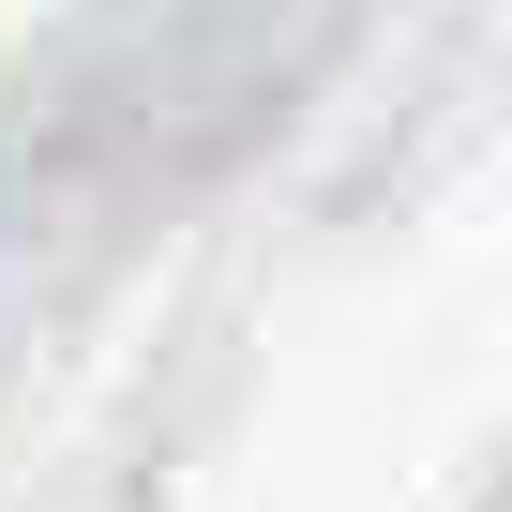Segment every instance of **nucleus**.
Instances as JSON below:
<instances>
[]
</instances>
